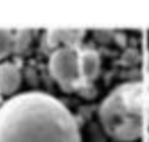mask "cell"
I'll use <instances>...</instances> for the list:
<instances>
[{
	"mask_svg": "<svg viewBox=\"0 0 149 142\" xmlns=\"http://www.w3.org/2000/svg\"><path fill=\"white\" fill-rule=\"evenodd\" d=\"M0 142H81L70 111L54 97L27 92L0 107Z\"/></svg>",
	"mask_w": 149,
	"mask_h": 142,
	"instance_id": "6da1fadb",
	"label": "cell"
},
{
	"mask_svg": "<svg viewBox=\"0 0 149 142\" xmlns=\"http://www.w3.org/2000/svg\"><path fill=\"white\" fill-rule=\"evenodd\" d=\"M141 86L132 84L118 88L106 99L101 106L100 116L112 136L121 141H132L141 135Z\"/></svg>",
	"mask_w": 149,
	"mask_h": 142,
	"instance_id": "7a4b0ae2",
	"label": "cell"
},
{
	"mask_svg": "<svg viewBox=\"0 0 149 142\" xmlns=\"http://www.w3.org/2000/svg\"><path fill=\"white\" fill-rule=\"evenodd\" d=\"M50 71L64 87L71 86L81 74L77 51L68 47L58 49L50 58Z\"/></svg>",
	"mask_w": 149,
	"mask_h": 142,
	"instance_id": "3957f363",
	"label": "cell"
},
{
	"mask_svg": "<svg viewBox=\"0 0 149 142\" xmlns=\"http://www.w3.org/2000/svg\"><path fill=\"white\" fill-rule=\"evenodd\" d=\"M20 85V72L14 64H0V93L10 94Z\"/></svg>",
	"mask_w": 149,
	"mask_h": 142,
	"instance_id": "277c9868",
	"label": "cell"
},
{
	"mask_svg": "<svg viewBox=\"0 0 149 142\" xmlns=\"http://www.w3.org/2000/svg\"><path fill=\"white\" fill-rule=\"evenodd\" d=\"M79 64H80L81 76H84L86 78H91V77H94L98 71L99 58H98L97 54H94L93 51H86L81 55V57L79 59Z\"/></svg>",
	"mask_w": 149,
	"mask_h": 142,
	"instance_id": "5b68a950",
	"label": "cell"
},
{
	"mask_svg": "<svg viewBox=\"0 0 149 142\" xmlns=\"http://www.w3.org/2000/svg\"><path fill=\"white\" fill-rule=\"evenodd\" d=\"M13 38L8 30L0 29V58L6 56L12 48Z\"/></svg>",
	"mask_w": 149,
	"mask_h": 142,
	"instance_id": "8992f818",
	"label": "cell"
},
{
	"mask_svg": "<svg viewBox=\"0 0 149 142\" xmlns=\"http://www.w3.org/2000/svg\"><path fill=\"white\" fill-rule=\"evenodd\" d=\"M28 41V34L27 31H20L16 41H15V45H16V49H22L23 45L27 43Z\"/></svg>",
	"mask_w": 149,
	"mask_h": 142,
	"instance_id": "52a82bcc",
	"label": "cell"
}]
</instances>
